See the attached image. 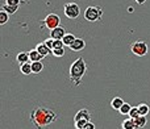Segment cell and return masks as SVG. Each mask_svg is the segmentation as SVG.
<instances>
[{
  "label": "cell",
  "mask_w": 150,
  "mask_h": 129,
  "mask_svg": "<svg viewBox=\"0 0 150 129\" xmlns=\"http://www.w3.org/2000/svg\"><path fill=\"white\" fill-rule=\"evenodd\" d=\"M124 106V100H122L120 96H116V98H113L112 99V101H111V107L113 109H116V111H120V108Z\"/></svg>",
  "instance_id": "obj_14"
},
{
  "label": "cell",
  "mask_w": 150,
  "mask_h": 129,
  "mask_svg": "<svg viewBox=\"0 0 150 129\" xmlns=\"http://www.w3.org/2000/svg\"><path fill=\"white\" fill-rule=\"evenodd\" d=\"M86 71H87V64H86L84 60L79 57L75 60L70 66V82L74 86H80L82 78L84 77Z\"/></svg>",
  "instance_id": "obj_2"
},
{
  "label": "cell",
  "mask_w": 150,
  "mask_h": 129,
  "mask_svg": "<svg viewBox=\"0 0 150 129\" xmlns=\"http://www.w3.org/2000/svg\"><path fill=\"white\" fill-rule=\"evenodd\" d=\"M63 12H65L67 18H76L80 15V8L76 3H66L63 7Z\"/></svg>",
  "instance_id": "obj_5"
},
{
  "label": "cell",
  "mask_w": 150,
  "mask_h": 129,
  "mask_svg": "<svg viewBox=\"0 0 150 129\" xmlns=\"http://www.w3.org/2000/svg\"><path fill=\"white\" fill-rule=\"evenodd\" d=\"M20 71H21V74H24V75H30V74H33V71H32V62L20 64Z\"/></svg>",
  "instance_id": "obj_16"
},
{
  "label": "cell",
  "mask_w": 150,
  "mask_h": 129,
  "mask_svg": "<svg viewBox=\"0 0 150 129\" xmlns=\"http://www.w3.org/2000/svg\"><path fill=\"white\" fill-rule=\"evenodd\" d=\"M86 47V42H84V40H82V38H76L75 41L73 42V45L70 46V49L73 50V52H82L83 49Z\"/></svg>",
  "instance_id": "obj_9"
},
{
  "label": "cell",
  "mask_w": 150,
  "mask_h": 129,
  "mask_svg": "<svg viewBox=\"0 0 150 129\" xmlns=\"http://www.w3.org/2000/svg\"><path fill=\"white\" fill-rule=\"evenodd\" d=\"M18 7H20V5H8V4H4V5H3V11H5V12L9 13V15H13V13L17 12Z\"/></svg>",
  "instance_id": "obj_19"
},
{
  "label": "cell",
  "mask_w": 150,
  "mask_h": 129,
  "mask_svg": "<svg viewBox=\"0 0 150 129\" xmlns=\"http://www.w3.org/2000/svg\"><path fill=\"white\" fill-rule=\"evenodd\" d=\"M30 120L37 129H47L53 123L57 121V115L45 107H36L30 113Z\"/></svg>",
  "instance_id": "obj_1"
},
{
  "label": "cell",
  "mask_w": 150,
  "mask_h": 129,
  "mask_svg": "<svg viewBox=\"0 0 150 129\" xmlns=\"http://www.w3.org/2000/svg\"><path fill=\"white\" fill-rule=\"evenodd\" d=\"M29 57H30V62H41V61L45 58L44 55L40 54L36 49H33V50L29 52Z\"/></svg>",
  "instance_id": "obj_12"
},
{
  "label": "cell",
  "mask_w": 150,
  "mask_h": 129,
  "mask_svg": "<svg viewBox=\"0 0 150 129\" xmlns=\"http://www.w3.org/2000/svg\"><path fill=\"white\" fill-rule=\"evenodd\" d=\"M36 50L40 53V54L44 55V57H46V55H49V54H53V52L46 46V45H45V42H41V44L37 45V46H36Z\"/></svg>",
  "instance_id": "obj_11"
},
{
  "label": "cell",
  "mask_w": 150,
  "mask_h": 129,
  "mask_svg": "<svg viewBox=\"0 0 150 129\" xmlns=\"http://www.w3.org/2000/svg\"><path fill=\"white\" fill-rule=\"evenodd\" d=\"M130 50H132V53L134 55H137V57H144V55H146L149 47H148V44H146L145 41L138 40V41H134L132 45H130Z\"/></svg>",
  "instance_id": "obj_4"
},
{
  "label": "cell",
  "mask_w": 150,
  "mask_h": 129,
  "mask_svg": "<svg viewBox=\"0 0 150 129\" xmlns=\"http://www.w3.org/2000/svg\"><path fill=\"white\" fill-rule=\"evenodd\" d=\"M88 121H86V120H79V121H74V127L75 129H84L86 124H87Z\"/></svg>",
  "instance_id": "obj_24"
},
{
  "label": "cell",
  "mask_w": 150,
  "mask_h": 129,
  "mask_svg": "<svg viewBox=\"0 0 150 129\" xmlns=\"http://www.w3.org/2000/svg\"><path fill=\"white\" fill-rule=\"evenodd\" d=\"M42 70H44L42 62H32V71H33V74H40Z\"/></svg>",
  "instance_id": "obj_20"
},
{
  "label": "cell",
  "mask_w": 150,
  "mask_h": 129,
  "mask_svg": "<svg viewBox=\"0 0 150 129\" xmlns=\"http://www.w3.org/2000/svg\"><path fill=\"white\" fill-rule=\"evenodd\" d=\"M130 109H132V106H130V104H128V103H124V106L120 108L119 112H120L121 115H129Z\"/></svg>",
  "instance_id": "obj_22"
},
{
  "label": "cell",
  "mask_w": 150,
  "mask_h": 129,
  "mask_svg": "<svg viewBox=\"0 0 150 129\" xmlns=\"http://www.w3.org/2000/svg\"><path fill=\"white\" fill-rule=\"evenodd\" d=\"M75 40H76V37H75L73 33H66L65 37L62 38V41H63V45H65V46H69V47H70L71 45H73V42L75 41Z\"/></svg>",
  "instance_id": "obj_15"
},
{
  "label": "cell",
  "mask_w": 150,
  "mask_h": 129,
  "mask_svg": "<svg viewBox=\"0 0 150 129\" xmlns=\"http://www.w3.org/2000/svg\"><path fill=\"white\" fill-rule=\"evenodd\" d=\"M8 20H9V13H7L5 11L1 9V12H0V24L4 25V24H7Z\"/></svg>",
  "instance_id": "obj_21"
},
{
  "label": "cell",
  "mask_w": 150,
  "mask_h": 129,
  "mask_svg": "<svg viewBox=\"0 0 150 129\" xmlns=\"http://www.w3.org/2000/svg\"><path fill=\"white\" fill-rule=\"evenodd\" d=\"M121 128L122 129H136V125H134V120L133 119H125L121 124Z\"/></svg>",
  "instance_id": "obj_17"
},
{
  "label": "cell",
  "mask_w": 150,
  "mask_h": 129,
  "mask_svg": "<svg viewBox=\"0 0 150 129\" xmlns=\"http://www.w3.org/2000/svg\"><path fill=\"white\" fill-rule=\"evenodd\" d=\"M91 119V113L88 112L87 108H82L79 109V111L76 112V115H75L74 117V121H79V120H86V121H90Z\"/></svg>",
  "instance_id": "obj_7"
},
{
  "label": "cell",
  "mask_w": 150,
  "mask_h": 129,
  "mask_svg": "<svg viewBox=\"0 0 150 129\" xmlns=\"http://www.w3.org/2000/svg\"><path fill=\"white\" fill-rule=\"evenodd\" d=\"M45 45H46V46L53 52V49H54V40H53L52 37H49L47 40H45Z\"/></svg>",
  "instance_id": "obj_26"
},
{
  "label": "cell",
  "mask_w": 150,
  "mask_h": 129,
  "mask_svg": "<svg viewBox=\"0 0 150 129\" xmlns=\"http://www.w3.org/2000/svg\"><path fill=\"white\" fill-rule=\"evenodd\" d=\"M41 24H44L47 29H50V30H52V29H55V28H58V26H59L61 18H59V16L55 15V13H49V15L45 17V20L42 21Z\"/></svg>",
  "instance_id": "obj_6"
},
{
  "label": "cell",
  "mask_w": 150,
  "mask_h": 129,
  "mask_svg": "<svg viewBox=\"0 0 150 129\" xmlns=\"http://www.w3.org/2000/svg\"><path fill=\"white\" fill-rule=\"evenodd\" d=\"M146 124H148V119H146V116H138L137 119H134L136 129H142V128H145Z\"/></svg>",
  "instance_id": "obj_13"
},
{
  "label": "cell",
  "mask_w": 150,
  "mask_h": 129,
  "mask_svg": "<svg viewBox=\"0 0 150 129\" xmlns=\"http://www.w3.org/2000/svg\"><path fill=\"white\" fill-rule=\"evenodd\" d=\"M53 55L54 57H63L65 55V49L61 47V49H53Z\"/></svg>",
  "instance_id": "obj_25"
},
{
  "label": "cell",
  "mask_w": 150,
  "mask_h": 129,
  "mask_svg": "<svg viewBox=\"0 0 150 129\" xmlns=\"http://www.w3.org/2000/svg\"><path fill=\"white\" fill-rule=\"evenodd\" d=\"M101 16H103V11H101L100 7H93V5H91V7L86 8V11H84V18L87 21H90V23L99 21L101 18Z\"/></svg>",
  "instance_id": "obj_3"
},
{
  "label": "cell",
  "mask_w": 150,
  "mask_h": 129,
  "mask_svg": "<svg viewBox=\"0 0 150 129\" xmlns=\"http://www.w3.org/2000/svg\"><path fill=\"white\" fill-rule=\"evenodd\" d=\"M20 0H7V3L5 4H8V5H20Z\"/></svg>",
  "instance_id": "obj_28"
},
{
  "label": "cell",
  "mask_w": 150,
  "mask_h": 129,
  "mask_svg": "<svg viewBox=\"0 0 150 129\" xmlns=\"http://www.w3.org/2000/svg\"><path fill=\"white\" fill-rule=\"evenodd\" d=\"M134 1L137 3V4H140V5H141V4H145L146 0H134Z\"/></svg>",
  "instance_id": "obj_30"
},
{
  "label": "cell",
  "mask_w": 150,
  "mask_h": 129,
  "mask_svg": "<svg viewBox=\"0 0 150 129\" xmlns=\"http://www.w3.org/2000/svg\"><path fill=\"white\" fill-rule=\"evenodd\" d=\"M137 108H138V112H140V116H146L150 111V107L145 103H141L140 106H137Z\"/></svg>",
  "instance_id": "obj_18"
},
{
  "label": "cell",
  "mask_w": 150,
  "mask_h": 129,
  "mask_svg": "<svg viewBox=\"0 0 150 129\" xmlns=\"http://www.w3.org/2000/svg\"><path fill=\"white\" fill-rule=\"evenodd\" d=\"M65 45H63V41L62 40H54V49H61V47H63Z\"/></svg>",
  "instance_id": "obj_27"
},
{
  "label": "cell",
  "mask_w": 150,
  "mask_h": 129,
  "mask_svg": "<svg viewBox=\"0 0 150 129\" xmlns=\"http://www.w3.org/2000/svg\"><path fill=\"white\" fill-rule=\"evenodd\" d=\"M140 116V112H138V108L137 107H132V109H130L129 112V119H137V117Z\"/></svg>",
  "instance_id": "obj_23"
},
{
  "label": "cell",
  "mask_w": 150,
  "mask_h": 129,
  "mask_svg": "<svg viewBox=\"0 0 150 129\" xmlns=\"http://www.w3.org/2000/svg\"><path fill=\"white\" fill-rule=\"evenodd\" d=\"M65 34H66L65 28L61 26V25L58 26V28L52 29V30H50V37H52L53 40H62L63 37H65Z\"/></svg>",
  "instance_id": "obj_8"
},
{
  "label": "cell",
  "mask_w": 150,
  "mask_h": 129,
  "mask_svg": "<svg viewBox=\"0 0 150 129\" xmlns=\"http://www.w3.org/2000/svg\"><path fill=\"white\" fill-rule=\"evenodd\" d=\"M84 129H95V124H93V123H91V121H88L87 124H86Z\"/></svg>",
  "instance_id": "obj_29"
},
{
  "label": "cell",
  "mask_w": 150,
  "mask_h": 129,
  "mask_svg": "<svg viewBox=\"0 0 150 129\" xmlns=\"http://www.w3.org/2000/svg\"><path fill=\"white\" fill-rule=\"evenodd\" d=\"M16 61H17L20 64H24V63H28L30 62V57H29V52H20L16 57Z\"/></svg>",
  "instance_id": "obj_10"
}]
</instances>
